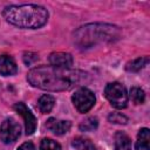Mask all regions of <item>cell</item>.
Instances as JSON below:
<instances>
[{"label":"cell","instance_id":"cell-1","mask_svg":"<svg viewBox=\"0 0 150 150\" xmlns=\"http://www.w3.org/2000/svg\"><path fill=\"white\" fill-rule=\"evenodd\" d=\"M83 75L84 74L79 70L41 66L30 69L27 80L35 88L49 91H61L77 84Z\"/></svg>","mask_w":150,"mask_h":150},{"label":"cell","instance_id":"cell-2","mask_svg":"<svg viewBox=\"0 0 150 150\" xmlns=\"http://www.w3.org/2000/svg\"><path fill=\"white\" fill-rule=\"evenodd\" d=\"M2 16L7 22L19 28H40L48 20V12L39 5H13L2 11Z\"/></svg>","mask_w":150,"mask_h":150},{"label":"cell","instance_id":"cell-3","mask_svg":"<svg viewBox=\"0 0 150 150\" xmlns=\"http://www.w3.org/2000/svg\"><path fill=\"white\" fill-rule=\"evenodd\" d=\"M118 27L108 23H89L74 33V42L80 48H89L97 43L111 42L120 38Z\"/></svg>","mask_w":150,"mask_h":150},{"label":"cell","instance_id":"cell-4","mask_svg":"<svg viewBox=\"0 0 150 150\" xmlns=\"http://www.w3.org/2000/svg\"><path fill=\"white\" fill-rule=\"evenodd\" d=\"M104 95L110 104L116 109H123L128 104V94L125 88L118 82L108 83L104 88Z\"/></svg>","mask_w":150,"mask_h":150},{"label":"cell","instance_id":"cell-5","mask_svg":"<svg viewBox=\"0 0 150 150\" xmlns=\"http://www.w3.org/2000/svg\"><path fill=\"white\" fill-rule=\"evenodd\" d=\"M71 101H73L74 107L80 112H87L95 104V95H94V93L91 90H89L88 88L83 87V88L77 89L73 94Z\"/></svg>","mask_w":150,"mask_h":150},{"label":"cell","instance_id":"cell-6","mask_svg":"<svg viewBox=\"0 0 150 150\" xmlns=\"http://www.w3.org/2000/svg\"><path fill=\"white\" fill-rule=\"evenodd\" d=\"M20 131L21 128L19 123L13 118H7L0 125V138L6 144L12 143L18 139V137L20 136Z\"/></svg>","mask_w":150,"mask_h":150},{"label":"cell","instance_id":"cell-7","mask_svg":"<svg viewBox=\"0 0 150 150\" xmlns=\"http://www.w3.org/2000/svg\"><path fill=\"white\" fill-rule=\"evenodd\" d=\"M14 109L18 114H20L23 117L25 121V128H26V134L27 135H32L35 129H36V118L33 115V112L28 109V107L22 103V102H18L14 104Z\"/></svg>","mask_w":150,"mask_h":150},{"label":"cell","instance_id":"cell-8","mask_svg":"<svg viewBox=\"0 0 150 150\" xmlns=\"http://www.w3.org/2000/svg\"><path fill=\"white\" fill-rule=\"evenodd\" d=\"M49 62L53 67L69 69L73 66V56L69 53H62V52L52 53L49 55Z\"/></svg>","mask_w":150,"mask_h":150},{"label":"cell","instance_id":"cell-9","mask_svg":"<svg viewBox=\"0 0 150 150\" xmlns=\"http://www.w3.org/2000/svg\"><path fill=\"white\" fill-rule=\"evenodd\" d=\"M71 123L69 121H61L56 118H49L46 123V128L56 135H63L69 131Z\"/></svg>","mask_w":150,"mask_h":150},{"label":"cell","instance_id":"cell-10","mask_svg":"<svg viewBox=\"0 0 150 150\" xmlns=\"http://www.w3.org/2000/svg\"><path fill=\"white\" fill-rule=\"evenodd\" d=\"M18 71L16 63L14 59L9 55H1L0 56V74L4 76L14 75Z\"/></svg>","mask_w":150,"mask_h":150},{"label":"cell","instance_id":"cell-11","mask_svg":"<svg viewBox=\"0 0 150 150\" xmlns=\"http://www.w3.org/2000/svg\"><path fill=\"white\" fill-rule=\"evenodd\" d=\"M135 150H150V131L148 128H143L138 131Z\"/></svg>","mask_w":150,"mask_h":150},{"label":"cell","instance_id":"cell-12","mask_svg":"<svg viewBox=\"0 0 150 150\" xmlns=\"http://www.w3.org/2000/svg\"><path fill=\"white\" fill-rule=\"evenodd\" d=\"M115 150H131V141L127 134L118 131L115 135Z\"/></svg>","mask_w":150,"mask_h":150},{"label":"cell","instance_id":"cell-13","mask_svg":"<svg viewBox=\"0 0 150 150\" xmlns=\"http://www.w3.org/2000/svg\"><path fill=\"white\" fill-rule=\"evenodd\" d=\"M54 104H55V98L54 96L52 95H42L40 98H39V102H38V105H39V109L42 114H48L53 108H54Z\"/></svg>","mask_w":150,"mask_h":150},{"label":"cell","instance_id":"cell-14","mask_svg":"<svg viewBox=\"0 0 150 150\" xmlns=\"http://www.w3.org/2000/svg\"><path fill=\"white\" fill-rule=\"evenodd\" d=\"M148 62H149V57L148 56H141V57H137V59L128 62L125 64V69L128 71H134L135 73V71L141 70L143 67H145L148 64Z\"/></svg>","mask_w":150,"mask_h":150},{"label":"cell","instance_id":"cell-15","mask_svg":"<svg viewBox=\"0 0 150 150\" xmlns=\"http://www.w3.org/2000/svg\"><path fill=\"white\" fill-rule=\"evenodd\" d=\"M71 145L75 148V150H96L94 143L84 137H76L73 139Z\"/></svg>","mask_w":150,"mask_h":150},{"label":"cell","instance_id":"cell-16","mask_svg":"<svg viewBox=\"0 0 150 150\" xmlns=\"http://www.w3.org/2000/svg\"><path fill=\"white\" fill-rule=\"evenodd\" d=\"M97 127H98V120H97L96 117H94V116L87 117V118L83 120V121L80 123V125H79V128H80L81 131H93V130H95Z\"/></svg>","mask_w":150,"mask_h":150},{"label":"cell","instance_id":"cell-17","mask_svg":"<svg viewBox=\"0 0 150 150\" xmlns=\"http://www.w3.org/2000/svg\"><path fill=\"white\" fill-rule=\"evenodd\" d=\"M129 97L131 98V101L136 104H142L145 100V94L143 91V89L138 88V87H132L130 89V94Z\"/></svg>","mask_w":150,"mask_h":150},{"label":"cell","instance_id":"cell-18","mask_svg":"<svg viewBox=\"0 0 150 150\" xmlns=\"http://www.w3.org/2000/svg\"><path fill=\"white\" fill-rule=\"evenodd\" d=\"M40 150H61V146L52 138H43L40 144Z\"/></svg>","mask_w":150,"mask_h":150},{"label":"cell","instance_id":"cell-19","mask_svg":"<svg viewBox=\"0 0 150 150\" xmlns=\"http://www.w3.org/2000/svg\"><path fill=\"white\" fill-rule=\"evenodd\" d=\"M109 122L111 123H116V124H127L128 123V117L124 116L123 114L120 112H111L108 116Z\"/></svg>","mask_w":150,"mask_h":150},{"label":"cell","instance_id":"cell-20","mask_svg":"<svg viewBox=\"0 0 150 150\" xmlns=\"http://www.w3.org/2000/svg\"><path fill=\"white\" fill-rule=\"evenodd\" d=\"M36 60H38V55L34 53H25L23 55V61L26 64H32Z\"/></svg>","mask_w":150,"mask_h":150},{"label":"cell","instance_id":"cell-21","mask_svg":"<svg viewBox=\"0 0 150 150\" xmlns=\"http://www.w3.org/2000/svg\"><path fill=\"white\" fill-rule=\"evenodd\" d=\"M18 150H35V146L32 142H25L18 148Z\"/></svg>","mask_w":150,"mask_h":150}]
</instances>
